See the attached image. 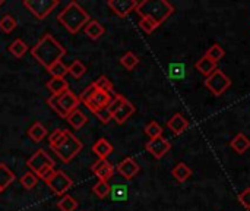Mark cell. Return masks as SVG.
Segmentation results:
<instances>
[{
  "label": "cell",
  "mask_w": 250,
  "mask_h": 211,
  "mask_svg": "<svg viewBox=\"0 0 250 211\" xmlns=\"http://www.w3.org/2000/svg\"><path fill=\"white\" fill-rule=\"evenodd\" d=\"M47 70L51 73L53 78H64V75L69 73V66H66L62 60H59L54 65H51Z\"/></svg>",
  "instance_id": "27"
},
{
  "label": "cell",
  "mask_w": 250,
  "mask_h": 211,
  "mask_svg": "<svg viewBox=\"0 0 250 211\" xmlns=\"http://www.w3.org/2000/svg\"><path fill=\"white\" fill-rule=\"evenodd\" d=\"M57 207L62 211H75L78 209V201L70 195H63V198L59 200Z\"/></svg>",
  "instance_id": "29"
},
{
  "label": "cell",
  "mask_w": 250,
  "mask_h": 211,
  "mask_svg": "<svg viewBox=\"0 0 250 211\" xmlns=\"http://www.w3.org/2000/svg\"><path fill=\"white\" fill-rule=\"evenodd\" d=\"M171 175L174 176V179L177 182H186L190 176H192V169L186 164V163H177L174 166V169L171 170Z\"/></svg>",
  "instance_id": "19"
},
{
  "label": "cell",
  "mask_w": 250,
  "mask_h": 211,
  "mask_svg": "<svg viewBox=\"0 0 250 211\" xmlns=\"http://www.w3.org/2000/svg\"><path fill=\"white\" fill-rule=\"evenodd\" d=\"M16 28V19L12 15H4L0 19V29L6 34H10Z\"/></svg>",
  "instance_id": "34"
},
{
  "label": "cell",
  "mask_w": 250,
  "mask_h": 211,
  "mask_svg": "<svg viewBox=\"0 0 250 211\" xmlns=\"http://www.w3.org/2000/svg\"><path fill=\"white\" fill-rule=\"evenodd\" d=\"M110 194H111L113 201H126V198H127V187L114 185V187H111Z\"/></svg>",
  "instance_id": "32"
},
{
  "label": "cell",
  "mask_w": 250,
  "mask_h": 211,
  "mask_svg": "<svg viewBox=\"0 0 250 211\" xmlns=\"http://www.w3.org/2000/svg\"><path fill=\"white\" fill-rule=\"evenodd\" d=\"M31 54L40 65L48 69L51 65L62 60V57L66 54V48L59 41H56L51 34H44L31 48Z\"/></svg>",
  "instance_id": "1"
},
{
  "label": "cell",
  "mask_w": 250,
  "mask_h": 211,
  "mask_svg": "<svg viewBox=\"0 0 250 211\" xmlns=\"http://www.w3.org/2000/svg\"><path fill=\"white\" fill-rule=\"evenodd\" d=\"M120 63H122V65H123V68H126L127 70H132V69H135V68L138 66L139 59H138V56H136L135 53L127 51V53H125V54L122 56Z\"/></svg>",
  "instance_id": "28"
},
{
  "label": "cell",
  "mask_w": 250,
  "mask_h": 211,
  "mask_svg": "<svg viewBox=\"0 0 250 211\" xmlns=\"http://www.w3.org/2000/svg\"><path fill=\"white\" fill-rule=\"evenodd\" d=\"M167 126L174 135H182L189 128V122L182 113H176L173 115V117H170V120L167 122Z\"/></svg>",
  "instance_id": "14"
},
{
  "label": "cell",
  "mask_w": 250,
  "mask_h": 211,
  "mask_svg": "<svg viewBox=\"0 0 250 211\" xmlns=\"http://www.w3.org/2000/svg\"><path fill=\"white\" fill-rule=\"evenodd\" d=\"M205 87L214 95H223L231 87V79L221 69H217L212 75H209L205 79Z\"/></svg>",
  "instance_id": "6"
},
{
  "label": "cell",
  "mask_w": 250,
  "mask_h": 211,
  "mask_svg": "<svg viewBox=\"0 0 250 211\" xmlns=\"http://www.w3.org/2000/svg\"><path fill=\"white\" fill-rule=\"evenodd\" d=\"M139 26H141L146 34H151L155 28H158V26H157L151 19H148V18H142L141 22H139Z\"/></svg>",
  "instance_id": "38"
},
{
  "label": "cell",
  "mask_w": 250,
  "mask_h": 211,
  "mask_svg": "<svg viewBox=\"0 0 250 211\" xmlns=\"http://www.w3.org/2000/svg\"><path fill=\"white\" fill-rule=\"evenodd\" d=\"M47 187L57 195H63L66 194L72 187H73V181L62 170H57L54 173V176L47 182Z\"/></svg>",
  "instance_id": "9"
},
{
  "label": "cell",
  "mask_w": 250,
  "mask_h": 211,
  "mask_svg": "<svg viewBox=\"0 0 250 211\" xmlns=\"http://www.w3.org/2000/svg\"><path fill=\"white\" fill-rule=\"evenodd\" d=\"M26 166L31 169L32 173L38 176L40 172H42L47 167H54V160L44 151V150H37L26 162Z\"/></svg>",
  "instance_id": "8"
},
{
  "label": "cell",
  "mask_w": 250,
  "mask_h": 211,
  "mask_svg": "<svg viewBox=\"0 0 250 211\" xmlns=\"http://www.w3.org/2000/svg\"><path fill=\"white\" fill-rule=\"evenodd\" d=\"M95 116L103 122V123H108L111 119H113V115H111V112L108 110V106L105 107V109H101V110H98L97 113H95Z\"/></svg>",
  "instance_id": "39"
},
{
  "label": "cell",
  "mask_w": 250,
  "mask_h": 211,
  "mask_svg": "<svg viewBox=\"0 0 250 211\" xmlns=\"http://www.w3.org/2000/svg\"><path fill=\"white\" fill-rule=\"evenodd\" d=\"M110 191H111V187H110V184L108 182H104V181H98L95 185H94V188H92V192L98 197V198H105L108 194H110Z\"/></svg>",
  "instance_id": "31"
},
{
  "label": "cell",
  "mask_w": 250,
  "mask_h": 211,
  "mask_svg": "<svg viewBox=\"0 0 250 211\" xmlns=\"http://www.w3.org/2000/svg\"><path fill=\"white\" fill-rule=\"evenodd\" d=\"M13 182H15V173L4 163H0V191L3 192Z\"/></svg>",
  "instance_id": "21"
},
{
  "label": "cell",
  "mask_w": 250,
  "mask_h": 211,
  "mask_svg": "<svg viewBox=\"0 0 250 211\" xmlns=\"http://www.w3.org/2000/svg\"><path fill=\"white\" fill-rule=\"evenodd\" d=\"M83 148V144L82 141H79L73 134H70L67 131V135H66V140L56 148H51L57 157L63 162V163H69L70 160H73Z\"/></svg>",
  "instance_id": "5"
},
{
  "label": "cell",
  "mask_w": 250,
  "mask_h": 211,
  "mask_svg": "<svg viewBox=\"0 0 250 211\" xmlns=\"http://www.w3.org/2000/svg\"><path fill=\"white\" fill-rule=\"evenodd\" d=\"M230 145H231V148H233L236 153L243 154V153H246L250 148V140L245 135V134H237V135L231 140Z\"/></svg>",
  "instance_id": "18"
},
{
  "label": "cell",
  "mask_w": 250,
  "mask_h": 211,
  "mask_svg": "<svg viewBox=\"0 0 250 211\" xmlns=\"http://www.w3.org/2000/svg\"><path fill=\"white\" fill-rule=\"evenodd\" d=\"M196 69L199 70V73H202V75H205V76L208 78L209 75H212V73L217 70V63H215L214 60H211V59L205 54L204 57H201V59L198 60Z\"/></svg>",
  "instance_id": "17"
},
{
  "label": "cell",
  "mask_w": 250,
  "mask_h": 211,
  "mask_svg": "<svg viewBox=\"0 0 250 211\" xmlns=\"http://www.w3.org/2000/svg\"><path fill=\"white\" fill-rule=\"evenodd\" d=\"M57 21L70 32V34H76L79 32V29L86 25L89 22V15L88 12L81 7L76 1H70L59 15H57Z\"/></svg>",
  "instance_id": "3"
},
{
  "label": "cell",
  "mask_w": 250,
  "mask_h": 211,
  "mask_svg": "<svg viewBox=\"0 0 250 211\" xmlns=\"http://www.w3.org/2000/svg\"><path fill=\"white\" fill-rule=\"evenodd\" d=\"M3 3H4V0H0V6H1Z\"/></svg>",
  "instance_id": "42"
},
{
  "label": "cell",
  "mask_w": 250,
  "mask_h": 211,
  "mask_svg": "<svg viewBox=\"0 0 250 211\" xmlns=\"http://www.w3.org/2000/svg\"><path fill=\"white\" fill-rule=\"evenodd\" d=\"M67 131L66 129H54L50 137H48V142H50V148H56L59 147L64 140H66Z\"/></svg>",
  "instance_id": "26"
},
{
  "label": "cell",
  "mask_w": 250,
  "mask_h": 211,
  "mask_svg": "<svg viewBox=\"0 0 250 211\" xmlns=\"http://www.w3.org/2000/svg\"><path fill=\"white\" fill-rule=\"evenodd\" d=\"M136 12L142 18H148L157 26H160L168 16H171L174 7L167 0H144L138 3Z\"/></svg>",
  "instance_id": "2"
},
{
  "label": "cell",
  "mask_w": 250,
  "mask_h": 211,
  "mask_svg": "<svg viewBox=\"0 0 250 211\" xmlns=\"http://www.w3.org/2000/svg\"><path fill=\"white\" fill-rule=\"evenodd\" d=\"M105 32L104 26L98 22V21H89L86 25H85V34L91 38V40H98L103 37V34Z\"/></svg>",
  "instance_id": "20"
},
{
  "label": "cell",
  "mask_w": 250,
  "mask_h": 211,
  "mask_svg": "<svg viewBox=\"0 0 250 211\" xmlns=\"http://www.w3.org/2000/svg\"><path fill=\"white\" fill-rule=\"evenodd\" d=\"M145 134L151 138V140H154V138H158V137H163V128H161V125L160 123H157V122H149L146 126H145Z\"/></svg>",
  "instance_id": "35"
},
{
  "label": "cell",
  "mask_w": 250,
  "mask_h": 211,
  "mask_svg": "<svg viewBox=\"0 0 250 211\" xmlns=\"http://www.w3.org/2000/svg\"><path fill=\"white\" fill-rule=\"evenodd\" d=\"M0 194H1V191H0Z\"/></svg>",
  "instance_id": "43"
},
{
  "label": "cell",
  "mask_w": 250,
  "mask_h": 211,
  "mask_svg": "<svg viewBox=\"0 0 250 211\" xmlns=\"http://www.w3.org/2000/svg\"><path fill=\"white\" fill-rule=\"evenodd\" d=\"M22 3L37 19H44L59 4V0H23Z\"/></svg>",
  "instance_id": "7"
},
{
  "label": "cell",
  "mask_w": 250,
  "mask_h": 211,
  "mask_svg": "<svg viewBox=\"0 0 250 211\" xmlns=\"http://www.w3.org/2000/svg\"><path fill=\"white\" fill-rule=\"evenodd\" d=\"M224 54H226V51H224V48H223L220 44L211 46V47L208 48V51H207V56H208L211 60H214L215 63H217L218 60H221V59L224 57Z\"/></svg>",
  "instance_id": "36"
},
{
  "label": "cell",
  "mask_w": 250,
  "mask_h": 211,
  "mask_svg": "<svg viewBox=\"0 0 250 211\" xmlns=\"http://www.w3.org/2000/svg\"><path fill=\"white\" fill-rule=\"evenodd\" d=\"M54 173H56L54 167H47V169H44L42 172L38 173V179H41V181H44V182L47 184V182L54 176Z\"/></svg>",
  "instance_id": "40"
},
{
  "label": "cell",
  "mask_w": 250,
  "mask_h": 211,
  "mask_svg": "<svg viewBox=\"0 0 250 211\" xmlns=\"http://www.w3.org/2000/svg\"><path fill=\"white\" fill-rule=\"evenodd\" d=\"M85 72H86V66L81 60H73L72 65L69 66V73L73 78H81Z\"/></svg>",
  "instance_id": "37"
},
{
  "label": "cell",
  "mask_w": 250,
  "mask_h": 211,
  "mask_svg": "<svg viewBox=\"0 0 250 211\" xmlns=\"http://www.w3.org/2000/svg\"><path fill=\"white\" fill-rule=\"evenodd\" d=\"M94 85H95V88L97 90H100V91H105V93H108V94H111V95H114V88H113V82L107 78V76H100L95 82H94Z\"/></svg>",
  "instance_id": "30"
},
{
  "label": "cell",
  "mask_w": 250,
  "mask_h": 211,
  "mask_svg": "<svg viewBox=\"0 0 250 211\" xmlns=\"http://www.w3.org/2000/svg\"><path fill=\"white\" fill-rule=\"evenodd\" d=\"M92 151L98 156V159L107 160V157L113 153V145L105 138H101L92 145Z\"/></svg>",
  "instance_id": "16"
},
{
  "label": "cell",
  "mask_w": 250,
  "mask_h": 211,
  "mask_svg": "<svg viewBox=\"0 0 250 211\" xmlns=\"http://www.w3.org/2000/svg\"><path fill=\"white\" fill-rule=\"evenodd\" d=\"M9 51H10L16 59H21V57L28 51V46H26V43H23L21 38H18V40H15V41L9 46Z\"/></svg>",
  "instance_id": "25"
},
{
  "label": "cell",
  "mask_w": 250,
  "mask_h": 211,
  "mask_svg": "<svg viewBox=\"0 0 250 211\" xmlns=\"http://www.w3.org/2000/svg\"><path fill=\"white\" fill-rule=\"evenodd\" d=\"M79 103H81L79 97L73 94L70 90H66L59 95H51L47 100V104L63 119H66L73 110H76Z\"/></svg>",
  "instance_id": "4"
},
{
  "label": "cell",
  "mask_w": 250,
  "mask_h": 211,
  "mask_svg": "<svg viewBox=\"0 0 250 211\" xmlns=\"http://www.w3.org/2000/svg\"><path fill=\"white\" fill-rule=\"evenodd\" d=\"M139 164L135 162V159H132V157H126L125 160H122L119 164H117V172L125 178V179H127V181H130V179H133L136 175H138V172H139Z\"/></svg>",
  "instance_id": "13"
},
{
  "label": "cell",
  "mask_w": 250,
  "mask_h": 211,
  "mask_svg": "<svg viewBox=\"0 0 250 211\" xmlns=\"http://www.w3.org/2000/svg\"><path fill=\"white\" fill-rule=\"evenodd\" d=\"M67 123L73 128V129H81L83 125H86L88 122V117L85 116V113H82L81 110H73L67 117H66Z\"/></svg>",
  "instance_id": "23"
},
{
  "label": "cell",
  "mask_w": 250,
  "mask_h": 211,
  "mask_svg": "<svg viewBox=\"0 0 250 211\" xmlns=\"http://www.w3.org/2000/svg\"><path fill=\"white\" fill-rule=\"evenodd\" d=\"M135 106L129 101V100H126L114 113H113V119L116 120V123H119V125H123L133 113H135Z\"/></svg>",
  "instance_id": "15"
},
{
  "label": "cell",
  "mask_w": 250,
  "mask_h": 211,
  "mask_svg": "<svg viewBox=\"0 0 250 211\" xmlns=\"http://www.w3.org/2000/svg\"><path fill=\"white\" fill-rule=\"evenodd\" d=\"M47 135V129L44 128V125L41 122H35L29 129H28V137L34 141V142H40L41 140H44V137Z\"/></svg>",
  "instance_id": "24"
},
{
  "label": "cell",
  "mask_w": 250,
  "mask_h": 211,
  "mask_svg": "<svg viewBox=\"0 0 250 211\" xmlns=\"http://www.w3.org/2000/svg\"><path fill=\"white\" fill-rule=\"evenodd\" d=\"M146 151L151 153L155 159H163L170 150H171V144L168 140H166L164 137H158L154 140H149L145 145Z\"/></svg>",
  "instance_id": "10"
},
{
  "label": "cell",
  "mask_w": 250,
  "mask_h": 211,
  "mask_svg": "<svg viewBox=\"0 0 250 211\" xmlns=\"http://www.w3.org/2000/svg\"><path fill=\"white\" fill-rule=\"evenodd\" d=\"M138 3L136 0H108L107 4L119 18H126L130 12L136 10Z\"/></svg>",
  "instance_id": "11"
},
{
  "label": "cell",
  "mask_w": 250,
  "mask_h": 211,
  "mask_svg": "<svg viewBox=\"0 0 250 211\" xmlns=\"http://www.w3.org/2000/svg\"><path fill=\"white\" fill-rule=\"evenodd\" d=\"M91 170L97 175L98 181H104V182H108L114 175V166L108 160H103V159H98L91 166Z\"/></svg>",
  "instance_id": "12"
},
{
  "label": "cell",
  "mask_w": 250,
  "mask_h": 211,
  "mask_svg": "<svg viewBox=\"0 0 250 211\" xmlns=\"http://www.w3.org/2000/svg\"><path fill=\"white\" fill-rule=\"evenodd\" d=\"M47 88L51 91V95H59L66 90H69V84L66 82L64 78H51L47 82Z\"/></svg>",
  "instance_id": "22"
},
{
  "label": "cell",
  "mask_w": 250,
  "mask_h": 211,
  "mask_svg": "<svg viewBox=\"0 0 250 211\" xmlns=\"http://www.w3.org/2000/svg\"><path fill=\"white\" fill-rule=\"evenodd\" d=\"M239 201L243 204L245 209L250 210V188H246V189L239 195Z\"/></svg>",
  "instance_id": "41"
},
{
  "label": "cell",
  "mask_w": 250,
  "mask_h": 211,
  "mask_svg": "<svg viewBox=\"0 0 250 211\" xmlns=\"http://www.w3.org/2000/svg\"><path fill=\"white\" fill-rule=\"evenodd\" d=\"M249 211H250V210H249Z\"/></svg>",
  "instance_id": "44"
},
{
  "label": "cell",
  "mask_w": 250,
  "mask_h": 211,
  "mask_svg": "<svg viewBox=\"0 0 250 211\" xmlns=\"http://www.w3.org/2000/svg\"><path fill=\"white\" fill-rule=\"evenodd\" d=\"M37 184H38V176L35 173H32V172H26L21 178V185L25 189H32V188L37 187Z\"/></svg>",
  "instance_id": "33"
}]
</instances>
